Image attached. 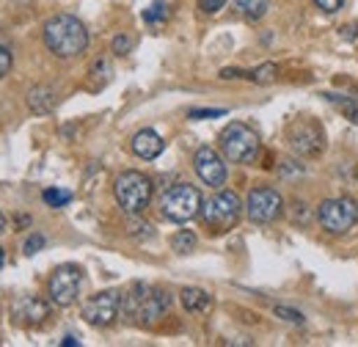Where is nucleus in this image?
Returning a JSON list of instances; mask_svg holds the SVG:
<instances>
[{
	"label": "nucleus",
	"mask_w": 358,
	"mask_h": 347,
	"mask_svg": "<svg viewBox=\"0 0 358 347\" xmlns=\"http://www.w3.org/2000/svg\"><path fill=\"white\" fill-rule=\"evenodd\" d=\"M45 47L55 58H78L89 47V31L86 25L72 14H55L45 22Z\"/></svg>",
	"instance_id": "f257e3e1"
},
{
	"label": "nucleus",
	"mask_w": 358,
	"mask_h": 347,
	"mask_svg": "<svg viewBox=\"0 0 358 347\" xmlns=\"http://www.w3.org/2000/svg\"><path fill=\"white\" fill-rule=\"evenodd\" d=\"M171 309V295L160 287H149L135 281L133 287L122 295V311L124 317H130L133 323L141 325H155L163 320V314Z\"/></svg>",
	"instance_id": "f03ea898"
},
{
	"label": "nucleus",
	"mask_w": 358,
	"mask_h": 347,
	"mask_svg": "<svg viewBox=\"0 0 358 347\" xmlns=\"http://www.w3.org/2000/svg\"><path fill=\"white\" fill-rule=\"evenodd\" d=\"M243 201L234 190H218L215 196H210L204 204H201V220L204 226L210 229V234H226L229 229L237 226V220L243 215Z\"/></svg>",
	"instance_id": "7ed1b4c3"
},
{
	"label": "nucleus",
	"mask_w": 358,
	"mask_h": 347,
	"mask_svg": "<svg viewBox=\"0 0 358 347\" xmlns=\"http://www.w3.org/2000/svg\"><path fill=\"white\" fill-rule=\"evenodd\" d=\"M113 196L127 215H141L152 201V179L141 171H124L113 182Z\"/></svg>",
	"instance_id": "20e7f679"
},
{
	"label": "nucleus",
	"mask_w": 358,
	"mask_h": 347,
	"mask_svg": "<svg viewBox=\"0 0 358 347\" xmlns=\"http://www.w3.org/2000/svg\"><path fill=\"white\" fill-rule=\"evenodd\" d=\"M201 204H204V199H201L199 187L179 182L160 196V215L166 220H174V223H187L201 213Z\"/></svg>",
	"instance_id": "39448f33"
},
{
	"label": "nucleus",
	"mask_w": 358,
	"mask_h": 347,
	"mask_svg": "<svg viewBox=\"0 0 358 347\" xmlns=\"http://www.w3.org/2000/svg\"><path fill=\"white\" fill-rule=\"evenodd\" d=\"M259 135L251 130L243 122H231L224 132H221V152L229 163H254L259 155Z\"/></svg>",
	"instance_id": "423d86ee"
},
{
	"label": "nucleus",
	"mask_w": 358,
	"mask_h": 347,
	"mask_svg": "<svg viewBox=\"0 0 358 347\" xmlns=\"http://www.w3.org/2000/svg\"><path fill=\"white\" fill-rule=\"evenodd\" d=\"M317 220L328 234H345L358 223V201L350 196L325 199L317 210Z\"/></svg>",
	"instance_id": "0eeeda50"
},
{
	"label": "nucleus",
	"mask_w": 358,
	"mask_h": 347,
	"mask_svg": "<svg viewBox=\"0 0 358 347\" xmlns=\"http://www.w3.org/2000/svg\"><path fill=\"white\" fill-rule=\"evenodd\" d=\"M80 284H83V273L78 264H58L47 284L50 301L55 306H64V309L72 306L80 295Z\"/></svg>",
	"instance_id": "6e6552de"
},
{
	"label": "nucleus",
	"mask_w": 358,
	"mask_h": 347,
	"mask_svg": "<svg viewBox=\"0 0 358 347\" xmlns=\"http://www.w3.org/2000/svg\"><path fill=\"white\" fill-rule=\"evenodd\" d=\"M287 141H289V149L301 157H317L325 149V132L314 119L292 122L287 130Z\"/></svg>",
	"instance_id": "1a4fd4ad"
},
{
	"label": "nucleus",
	"mask_w": 358,
	"mask_h": 347,
	"mask_svg": "<svg viewBox=\"0 0 358 347\" xmlns=\"http://www.w3.org/2000/svg\"><path fill=\"white\" fill-rule=\"evenodd\" d=\"M119 311H122V292L119 290H102L83 304V320L89 325H96V328H108L116 323Z\"/></svg>",
	"instance_id": "9d476101"
},
{
	"label": "nucleus",
	"mask_w": 358,
	"mask_h": 347,
	"mask_svg": "<svg viewBox=\"0 0 358 347\" xmlns=\"http://www.w3.org/2000/svg\"><path fill=\"white\" fill-rule=\"evenodd\" d=\"M284 210V199L273 187H254L245 199V215L251 223H273Z\"/></svg>",
	"instance_id": "9b49d317"
},
{
	"label": "nucleus",
	"mask_w": 358,
	"mask_h": 347,
	"mask_svg": "<svg viewBox=\"0 0 358 347\" xmlns=\"http://www.w3.org/2000/svg\"><path fill=\"white\" fill-rule=\"evenodd\" d=\"M193 169L199 174V179L210 187H221L226 182V163L224 157L213 149V146H199L193 155Z\"/></svg>",
	"instance_id": "f8f14e48"
},
{
	"label": "nucleus",
	"mask_w": 358,
	"mask_h": 347,
	"mask_svg": "<svg viewBox=\"0 0 358 347\" xmlns=\"http://www.w3.org/2000/svg\"><path fill=\"white\" fill-rule=\"evenodd\" d=\"M14 317L20 323H25V325H42L50 317V306L45 301H39V298H34V295H28V298H20L14 304Z\"/></svg>",
	"instance_id": "ddd939ff"
},
{
	"label": "nucleus",
	"mask_w": 358,
	"mask_h": 347,
	"mask_svg": "<svg viewBox=\"0 0 358 347\" xmlns=\"http://www.w3.org/2000/svg\"><path fill=\"white\" fill-rule=\"evenodd\" d=\"M163 149H166V141L155 130H141L133 135V152L141 160H155L163 155Z\"/></svg>",
	"instance_id": "4468645a"
},
{
	"label": "nucleus",
	"mask_w": 358,
	"mask_h": 347,
	"mask_svg": "<svg viewBox=\"0 0 358 347\" xmlns=\"http://www.w3.org/2000/svg\"><path fill=\"white\" fill-rule=\"evenodd\" d=\"M28 108H31V113H36V116L52 113V108H55V88L52 86L31 88V91H28Z\"/></svg>",
	"instance_id": "2eb2a0df"
},
{
	"label": "nucleus",
	"mask_w": 358,
	"mask_h": 347,
	"mask_svg": "<svg viewBox=\"0 0 358 347\" xmlns=\"http://www.w3.org/2000/svg\"><path fill=\"white\" fill-rule=\"evenodd\" d=\"M179 301L185 306V311H190V314H204V311H210V306H213L210 292H204V290H199V287H185V290L179 292Z\"/></svg>",
	"instance_id": "dca6fc26"
},
{
	"label": "nucleus",
	"mask_w": 358,
	"mask_h": 347,
	"mask_svg": "<svg viewBox=\"0 0 358 347\" xmlns=\"http://www.w3.org/2000/svg\"><path fill=\"white\" fill-rule=\"evenodd\" d=\"M270 8V0H234V11L248 20V22H259Z\"/></svg>",
	"instance_id": "f3484780"
},
{
	"label": "nucleus",
	"mask_w": 358,
	"mask_h": 347,
	"mask_svg": "<svg viewBox=\"0 0 358 347\" xmlns=\"http://www.w3.org/2000/svg\"><path fill=\"white\" fill-rule=\"evenodd\" d=\"M339 113H345V119H350V122H356L358 125V99H350V97H342V94H322Z\"/></svg>",
	"instance_id": "a211bd4d"
},
{
	"label": "nucleus",
	"mask_w": 358,
	"mask_h": 347,
	"mask_svg": "<svg viewBox=\"0 0 358 347\" xmlns=\"http://www.w3.org/2000/svg\"><path fill=\"white\" fill-rule=\"evenodd\" d=\"M169 20V6L163 0H155L149 8H143V22L146 25H160Z\"/></svg>",
	"instance_id": "6ab92c4d"
},
{
	"label": "nucleus",
	"mask_w": 358,
	"mask_h": 347,
	"mask_svg": "<svg viewBox=\"0 0 358 347\" xmlns=\"http://www.w3.org/2000/svg\"><path fill=\"white\" fill-rule=\"evenodd\" d=\"M171 248H174L177 254H190V251L196 248V234H193L190 229H182V232H177V234L171 237Z\"/></svg>",
	"instance_id": "aec40b11"
},
{
	"label": "nucleus",
	"mask_w": 358,
	"mask_h": 347,
	"mask_svg": "<svg viewBox=\"0 0 358 347\" xmlns=\"http://www.w3.org/2000/svg\"><path fill=\"white\" fill-rule=\"evenodd\" d=\"M42 199H45L47 207H66L72 201V193L69 190H58V187H47L42 193Z\"/></svg>",
	"instance_id": "412c9836"
},
{
	"label": "nucleus",
	"mask_w": 358,
	"mask_h": 347,
	"mask_svg": "<svg viewBox=\"0 0 358 347\" xmlns=\"http://www.w3.org/2000/svg\"><path fill=\"white\" fill-rule=\"evenodd\" d=\"M275 64H262V66H257V69H251V72H245V78L248 80H254V83H273V78H275Z\"/></svg>",
	"instance_id": "4be33fe9"
},
{
	"label": "nucleus",
	"mask_w": 358,
	"mask_h": 347,
	"mask_svg": "<svg viewBox=\"0 0 358 347\" xmlns=\"http://www.w3.org/2000/svg\"><path fill=\"white\" fill-rule=\"evenodd\" d=\"M273 314H275L278 320L289 323V325H303V323H306L303 311H298V309H289V306H275V309H273Z\"/></svg>",
	"instance_id": "5701e85b"
},
{
	"label": "nucleus",
	"mask_w": 358,
	"mask_h": 347,
	"mask_svg": "<svg viewBox=\"0 0 358 347\" xmlns=\"http://www.w3.org/2000/svg\"><path fill=\"white\" fill-rule=\"evenodd\" d=\"M113 52L116 55H127V52H133V47H135V39L133 36H127V34H119V36H113Z\"/></svg>",
	"instance_id": "b1692460"
},
{
	"label": "nucleus",
	"mask_w": 358,
	"mask_h": 347,
	"mask_svg": "<svg viewBox=\"0 0 358 347\" xmlns=\"http://www.w3.org/2000/svg\"><path fill=\"white\" fill-rule=\"evenodd\" d=\"M218 116H226L224 108H193L190 111V119L201 122V119H218Z\"/></svg>",
	"instance_id": "393cba45"
},
{
	"label": "nucleus",
	"mask_w": 358,
	"mask_h": 347,
	"mask_svg": "<svg viewBox=\"0 0 358 347\" xmlns=\"http://www.w3.org/2000/svg\"><path fill=\"white\" fill-rule=\"evenodd\" d=\"M45 246H47V240L42 237V234H31V237L22 243V251H25L28 257H34V254H39Z\"/></svg>",
	"instance_id": "a878e982"
},
{
	"label": "nucleus",
	"mask_w": 358,
	"mask_h": 347,
	"mask_svg": "<svg viewBox=\"0 0 358 347\" xmlns=\"http://www.w3.org/2000/svg\"><path fill=\"white\" fill-rule=\"evenodd\" d=\"M11 64H14V55H11V50L6 47V44H0V80L11 72Z\"/></svg>",
	"instance_id": "bb28decb"
},
{
	"label": "nucleus",
	"mask_w": 358,
	"mask_h": 347,
	"mask_svg": "<svg viewBox=\"0 0 358 347\" xmlns=\"http://www.w3.org/2000/svg\"><path fill=\"white\" fill-rule=\"evenodd\" d=\"M133 220H130V234L133 237H152V226L149 223H143V220H138L135 215H130Z\"/></svg>",
	"instance_id": "cd10ccee"
},
{
	"label": "nucleus",
	"mask_w": 358,
	"mask_h": 347,
	"mask_svg": "<svg viewBox=\"0 0 358 347\" xmlns=\"http://www.w3.org/2000/svg\"><path fill=\"white\" fill-rule=\"evenodd\" d=\"M314 6H317L320 11H325V14H336V11L345 6V0H314Z\"/></svg>",
	"instance_id": "c85d7f7f"
},
{
	"label": "nucleus",
	"mask_w": 358,
	"mask_h": 347,
	"mask_svg": "<svg viewBox=\"0 0 358 347\" xmlns=\"http://www.w3.org/2000/svg\"><path fill=\"white\" fill-rule=\"evenodd\" d=\"M226 6V0H199V8L204 11V14H215V11H221Z\"/></svg>",
	"instance_id": "c756f323"
},
{
	"label": "nucleus",
	"mask_w": 358,
	"mask_h": 347,
	"mask_svg": "<svg viewBox=\"0 0 358 347\" xmlns=\"http://www.w3.org/2000/svg\"><path fill=\"white\" fill-rule=\"evenodd\" d=\"M292 207H295V210H292V220H298V218H301V220H306V218H309V210H306V204H303V201H295Z\"/></svg>",
	"instance_id": "7c9ffc66"
},
{
	"label": "nucleus",
	"mask_w": 358,
	"mask_h": 347,
	"mask_svg": "<svg viewBox=\"0 0 358 347\" xmlns=\"http://www.w3.org/2000/svg\"><path fill=\"white\" fill-rule=\"evenodd\" d=\"M221 78L224 80H234V78H245V72L243 69H221Z\"/></svg>",
	"instance_id": "2f4dec72"
},
{
	"label": "nucleus",
	"mask_w": 358,
	"mask_h": 347,
	"mask_svg": "<svg viewBox=\"0 0 358 347\" xmlns=\"http://www.w3.org/2000/svg\"><path fill=\"white\" fill-rule=\"evenodd\" d=\"M64 347H78L80 342H78V337H64V342H61Z\"/></svg>",
	"instance_id": "473e14b6"
},
{
	"label": "nucleus",
	"mask_w": 358,
	"mask_h": 347,
	"mask_svg": "<svg viewBox=\"0 0 358 347\" xmlns=\"http://www.w3.org/2000/svg\"><path fill=\"white\" fill-rule=\"evenodd\" d=\"M6 226H8V220H6V215H3V213H0V234H3V232H6Z\"/></svg>",
	"instance_id": "72a5a7b5"
},
{
	"label": "nucleus",
	"mask_w": 358,
	"mask_h": 347,
	"mask_svg": "<svg viewBox=\"0 0 358 347\" xmlns=\"http://www.w3.org/2000/svg\"><path fill=\"white\" fill-rule=\"evenodd\" d=\"M17 223H20V226H28V223H31V218H28V215H20V218H17Z\"/></svg>",
	"instance_id": "f704fd0d"
},
{
	"label": "nucleus",
	"mask_w": 358,
	"mask_h": 347,
	"mask_svg": "<svg viewBox=\"0 0 358 347\" xmlns=\"http://www.w3.org/2000/svg\"><path fill=\"white\" fill-rule=\"evenodd\" d=\"M3 262H6V251L0 248V267H3Z\"/></svg>",
	"instance_id": "c9c22d12"
}]
</instances>
